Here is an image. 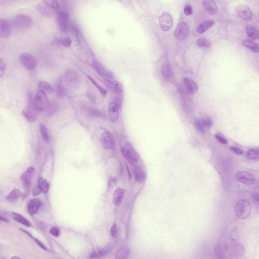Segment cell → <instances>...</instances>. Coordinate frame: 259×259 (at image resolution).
Listing matches in <instances>:
<instances>
[{"instance_id": "obj_1", "label": "cell", "mask_w": 259, "mask_h": 259, "mask_svg": "<svg viewBox=\"0 0 259 259\" xmlns=\"http://www.w3.org/2000/svg\"><path fill=\"white\" fill-rule=\"evenodd\" d=\"M28 95V103L22 111V114L28 122L32 123L36 119L38 111L36 107L34 98L33 97L32 94L29 92Z\"/></svg>"}, {"instance_id": "obj_2", "label": "cell", "mask_w": 259, "mask_h": 259, "mask_svg": "<svg viewBox=\"0 0 259 259\" xmlns=\"http://www.w3.org/2000/svg\"><path fill=\"white\" fill-rule=\"evenodd\" d=\"M235 211L238 218L241 220L247 219L251 212V206L250 202L246 199L239 200L235 205Z\"/></svg>"}, {"instance_id": "obj_3", "label": "cell", "mask_w": 259, "mask_h": 259, "mask_svg": "<svg viewBox=\"0 0 259 259\" xmlns=\"http://www.w3.org/2000/svg\"><path fill=\"white\" fill-rule=\"evenodd\" d=\"M35 103L39 111L45 112L47 110L50 103L46 92L39 90L34 98Z\"/></svg>"}, {"instance_id": "obj_4", "label": "cell", "mask_w": 259, "mask_h": 259, "mask_svg": "<svg viewBox=\"0 0 259 259\" xmlns=\"http://www.w3.org/2000/svg\"><path fill=\"white\" fill-rule=\"evenodd\" d=\"M121 152L124 156L132 164H135L139 160V154L130 143L125 144L122 148Z\"/></svg>"}, {"instance_id": "obj_5", "label": "cell", "mask_w": 259, "mask_h": 259, "mask_svg": "<svg viewBox=\"0 0 259 259\" xmlns=\"http://www.w3.org/2000/svg\"><path fill=\"white\" fill-rule=\"evenodd\" d=\"M19 59L22 65L27 70L32 71L35 68L37 64L36 60L32 54L27 53H22L19 56Z\"/></svg>"}, {"instance_id": "obj_6", "label": "cell", "mask_w": 259, "mask_h": 259, "mask_svg": "<svg viewBox=\"0 0 259 259\" xmlns=\"http://www.w3.org/2000/svg\"><path fill=\"white\" fill-rule=\"evenodd\" d=\"M235 178L238 182L247 185H252L256 181L255 178L253 175L245 171H238L235 174Z\"/></svg>"}, {"instance_id": "obj_7", "label": "cell", "mask_w": 259, "mask_h": 259, "mask_svg": "<svg viewBox=\"0 0 259 259\" xmlns=\"http://www.w3.org/2000/svg\"><path fill=\"white\" fill-rule=\"evenodd\" d=\"M159 24L161 30L163 31L169 30L172 27L173 20L171 15L168 13H163L159 18Z\"/></svg>"}, {"instance_id": "obj_8", "label": "cell", "mask_w": 259, "mask_h": 259, "mask_svg": "<svg viewBox=\"0 0 259 259\" xmlns=\"http://www.w3.org/2000/svg\"><path fill=\"white\" fill-rule=\"evenodd\" d=\"M32 23V19L29 16L25 14L18 15L14 20V24L17 28L25 29L29 28Z\"/></svg>"}, {"instance_id": "obj_9", "label": "cell", "mask_w": 259, "mask_h": 259, "mask_svg": "<svg viewBox=\"0 0 259 259\" xmlns=\"http://www.w3.org/2000/svg\"><path fill=\"white\" fill-rule=\"evenodd\" d=\"M236 12L238 16L245 20L250 21L253 18L251 10L246 5H241L239 6L236 8Z\"/></svg>"}, {"instance_id": "obj_10", "label": "cell", "mask_w": 259, "mask_h": 259, "mask_svg": "<svg viewBox=\"0 0 259 259\" xmlns=\"http://www.w3.org/2000/svg\"><path fill=\"white\" fill-rule=\"evenodd\" d=\"M189 33V28L187 24L185 22H181L178 25L175 32L176 38L179 41L184 39Z\"/></svg>"}, {"instance_id": "obj_11", "label": "cell", "mask_w": 259, "mask_h": 259, "mask_svg": "<svg viewBox=\"0 0 259 259\" xmlns=\"http://www.w3.org/2000/svg\"><path fill=\"white\" fill-rule=\"evenodd\" d=\"M92 65L98 74L101 76L104 77L107 79L113 78L114 74L112 72L106 70L100 63L96 60H94Z\"/></svg>"}, {"instance_id": "obj_12", "label": "cell", "mask_w": 259, "mask_h": 259, "mask_svg": "<svg viewBox=\"0 0 259 259\" xmlns=\"http://www.w3.org/2000/svg\"><path fill=\"white\" fill-rule=\"evenodd\" d=\"M100 140L102 146L105 149H113L115 145L113 137L109 132L105 131L101 135Z\"/></svg>"}, {"instance_id": "obj_13", "label": "cell", "mask_w": 259, "mask_h": 259, "mask_svg": "<svg viewBox=\"0 0 259 259\" xmlns=\"http://www.w3.org/2000/svg\"><path fill=\"white\" fill-rule=\"evenodd\" d=\"M104 82L106 87L114 93L117 95L123 93V87L120 82L105 79L104 80Z\"/></svg>"}, {"instance_id": "obj_14", "label": "cell", "mask_w": 259, "mask_h": 259, "mask_svg": "<svg viewBox=\"0 0 259 259\" xmlns=\"http://www.w3.org/2000/svg\"><path fill=\"white\" fill-rule=\"evenodd\" d=\"M67 82L71 86L76 87L80 83L79 77L77 73L72 70H68L65 74Z\"/></svg>"}, {"instance_id": "obj_15", "label": "cell", "mask_w": 259, "mask_h": 259, "mask_svg": "<svg viewBox=\"0 0 259 259\" xmlns=\"http://www.w3.org/2000/svg\"><path fill=\"white\" fill-rule=\"evenodd\" d=\"M57 13V21L59 28L61 30L66 31L68 28L69 15L63 11H59Z\"/></svg>"}, {"instance_id": "obj_16", "label": "cell", "mask_w": 259, "mask_h": 259, "mask_svg": "<svg viewBox=\"0 0 259 259\" xmlns=\"http://www.w3.org/2000/svg\"><path fill=\"white\" fill-rule=\"evenodd\" d=\"M119 109L118 104L115 102H112L109 104L108 114L109 118L112 122H116L117 121L118 118Z\"/></svg>"}, {"instance_id": "obj_17", "label": "cell", "mask_w": 259, "mask_h": 259, "mask_svg": "<svg viewBox=\"0 0 259 259\" xmlns=\"http://www.w3.org/2000/svg\"><path fill=\"white\" fill-rule=\"evenodd\" d=\"M183 82L186 91L188 94H194L198 90V86L193 80L187 77H185L183 79Z\"/></svg>"}, {"instance_id": "obj_18", "label": "cell", "mask_w": 259, "mask_h": 259, "mask_svg": "<svg viewBox=\"0 0 259 259\" xmlns=\"http://www.w3.org/2000/svg\"><path fill=\"white\" fill-rule=\"evenodd\" d=\"M203 6L205 10L209 13L215 14L217 12L218 8L215 2L211 0H203Z\"/></svg>"}, {"instance_id": "obj_19", "label": "cell", "mask_w": 259, "mask_h": 259, "mask_svg": "<svg viewBox=\"0 0 259 259\" xmlns=\"http://www.w3.org/2000/svg\"><path fill=\"white\" fill-rule=\"evenodd\" d=\"M124 193V190L120 188L117 187L115 190L113 195V200L115 206H118L121 204Z\"/></svg>"}, {"instance_id": "obj_20", "label": "cell", "mask_w": 259, "mask_h": 259, "mask_svg": "<svg viewBox=\"0 0 259 259\" xmlns=\"http://www.w3.org/2000/svg\"><path fill=\"white\" fill-rule=\"evenodd\" d=\"M41 205L40 200L38 199L31 200L28 205L27 209L29 213L31 215L36 213L38 211Z\"/></svg>"}, {"instance_id": "obj_21", "label": "cell", "mask_w": 259, "mask_h": 259, "mask_svg": "<svg viewBox=\"0 0 259 259\" xmlns=\"http://www.w3.org/2000/svg\"><path fill=\"white\" fill-rule=\"evenodd\" d=\"M10 30L8 21L4 19L0 20V36L4 38L8 37L10 35Z\"/></svg>"}, {"instance_id": "obj_22", "label": "cell", "mask_w": 259, "mask_h": 259, "mask_svg": "<svg viewBox=\"0 0 259 259\" xmlns=\"http://www.w3.org/2000/svg\"><path fill=\"white\" fill-rule=\"evenodd\" d=\"M35 173V170L33 167L28 168L22 174L21 179L23 183L31 182V180Z\"/></svg>"}, {"instance_id": "obj_23", "label": "cell", "mask_w": 259, "mask_h": 259, "mask_svg": "<svg viewBox=\"0 0 259 259\" xmlns=\"http://www.w3.org/2000/svg\"><path fill=\"white\" fill-rule=\"evenodd\" d=\"M214 23V21L212 19L205 20L198 26L197 29V32L200 34L203 33L212 27Z\"/></svg>"}, {"instance_id": "obj_24", "label": "cell", "mask_w": 259, "mask_h": 259, "mask_svg": "<svg viewBox=\"0 0 259 259\" xmlns=\"http://www.w3.org/2000/svg\"><path fill=\"white\" fill-rule=\"evenodd\" d=\"M242 44L244 47L254 52H257L259 51L258 45L251 39H245L243 41Z\"/></svg>"}, {"instance_id": "obj_25", "label": "cell", "mask_w": 259, "mask_h": 259, "mask_svg": "<svg viewBox=\"0 0 259 259\" xmlns=\"http://www.w3.org/2000/svg\"><path fill=\"white\" fill-rule=\"evenodd\" d=\"M51 8L44 2L38 4L36 6L37 10L43 15L46 16H50L51 14Z\"/></svg>"}, {"instance_id": "obj_26", "label": "cell", "mask_w": 259, "mask_h": 259, "mask_svg": "<svg viewBox=\"0 0 259 259\" xmlns=\"http://www.w3.org/2000/svg\"><path fill=\"white\" fill-rule=\"evenodd\" d=\"M245 29L247 35L249 38L254 40L258 38V31L257 29L251 26H247Z\"/></svg>"}, {"instance_id": "obj_27", "label": "cell", "mask_w": 259, "mask_h": 259, "mask_svg": "<svg viewBox=\"0 0 259 259\" xmlns=\"http://www.w3.org/2000/svg\"><path fill=\"white\" fill-rule=\"evenodd\" d=\"M130 250L126 246L123 247L119 249L115 254V258L116 259H125L129 256Z\"/></svg>"}, {"instance_id": "obj_28", "label": "cell", "mask_w": 259, "mask_h": 259, "mask_svg": "<svg viewBox=\"0 0 259 259\" xmlns=\"http://www.w3.org/2000/svg\"><path fill=\"white\" fill-rule=\"evenodd\" d=\"M134 176L136 180L138 182H141L145 179V174L142 169L139 167H136L134 171Z\"/></svg>"}, {"instance_id": "obj_29", "label": "cell", "mask_w": 259, "mask_h": 259, "mask_svg": "<svg viewBox=\"0 0 259 259\" xmlns=\"http://www.w3.org/2000/svg\"><path fill=\"white\" fill-rule=\"evenodd\" d=\"M246 158L248 160H254L259 158V151L257 149H250L247 150L245 154Z\"/></svg>"}, {"instance_id": "obj_30", "label": "cell", "mask_w": 259, "mask_h": 259, "mask_svg": "<svg viewBox=\"0 0 259 259\" xmlns=\"http://www.w3.org/2000/svg\"><path fill=\"white\" fill-rule=\"evenodd\" d=\"M161 70L162 75L164 78L168 80L171 79L172 76V72L168 64H165L162 65Z\"/></svg>"}, {"instance_id": "obj_31", "label": "cell", "mask_w": 259, "mask_h": 259, "mask_svg": "<svg viewBox=\"0 0 259 259\" xmlns=\"http://www.w3.org/2000/svg\"><path fill=\"white\" fill-rule=\"evenodd\" d=\"M39 128L44 142L48 144L49 142V138L47 128L44 124L41 123L39 124Z\"/></svg>"}, {"instance_id": "obj_32", "label": "cell", "mask_w": 259, "mask_h": 259, "mask_svg": "<svg viewBox=\"0 0 259 259\" xmlns=\"http://www.w3.org/2000/svg\"><path fill=\"white\" fill-rule=\"evenodd\" d=\"M12 213L15 215L13 218L16 221L27 226H30L31 224L30 222L22 215L14 212H12Z\"/></svg>"}, {"instance_id": "obj_33", "label": "cell", "mask_w": 259, "mask_h": 259, "mask_svg": "<svg viewBox=\"0 0 259 259\" xmlns=\"http://www.w3.org/2000/svg\"><path fill=\"white\" fill-rule=\"evenodd\" d=\"M38 87L39 90L45 92L51 93L53 92V89L50 84L47 82L41 81L39 82Z\"/></svg>"}, {"instance_id": "obj_34", "label": "cell", "mask_w": 259, "mask_h": 259, "mask_svg": "<svg viewBox=\"0 0 259 259\" xmlns=\"http://www.w3.org/2000/svg\"><path fill=\"white\" fill-rule=\"evenodd\" d=\"M38 185L41 191L43 193H46L49 189L50 186L49 184L46 180L42 177H40L38 179Z\"/></svg>"}, {"instance_id": "obj_35", "label": "cell", "mask_w": 259, "mask_h": 259, "mask_svg": "<svg viewBox=\"0 0 259 259\" xmlns=\"http://www.w3.org/2000/svg\"><path fill=\"white\" fill-rule=\"evenodd\" d=\"M20 192L18 189H15L12 190L7 196V199L9 201L15 200L19 197Z\"/></svg>"}, {"instance_id": "obj_36", "label": "cell", "mask_w": 259, "mask_h": 259, "mask_svg": "<svg viewBox=\"0 0 259 259\" xmlns=\"http://www.w3.org/2000/svg\"><path fill=\"white\" fill-rule=\"evenodd\" d=\"M197 44L200 47L207 48H210L211 45L210 41L208 39L204 37L198 39L197 40Z\"/></svg>"}, {"instance_id": "obj_37", "label": "cell", "mask_w": 259, "mask_h": 259, "mask_svg": "<svg viewBox=\"0 0 259 259\" xmlns=\"http://www.w3.org/2000/svg\"><path fill=\"white\" fill-rule=\"evenodd\" d=\"M87 76L91 82L99 90L103 96V97H105L107 94V91L105 89L102 88L90 76L87 75Z\"/></svg>"}, {"instance_id": "obj_38", "label": "cell", "mask_w": 259, "mask_h": 259, "mask_svg": "<svg viewBox=\"0 0 259 259\" xmlns=\"http://www.w3.org/2000/svg\"><path fill=\"white\" fill-rule=\"evenodd\" d=\"M58 43H60L63 46L68 47L71 45L72 41L69 38L66 37L60 40H55L52 42L53 44H55Z\"/></svg>"}, {"instance_id": "obj_39", "label": "cell", "mask_w": 259, "mask_h": 259, "mask_svg": "<svg viewBox=\"0 0 259 259\" xmlns=\"http://www.w3.org/2000/svg\"><path fill=\"white\" fill-rule=\"evenodd\" d=\"M112 248V246L111 244H109L105 247L100 250L98 252L97 255V256L98 254L99 255L102 256L105 255L111 250Z\"/></svg>"}, {"instance_id": "obj_40", "label": "cell", "mask_w": 259, "mask_h": 259, "mask_svg": "<svg viewBox=\"0 0 259 259\" xmlns=\"http://www.w3.org/2000/svg\"><path fill=\"white\" fill-rule=\"evenodd\" d=\"M89 113L91 116L94 117H100L103 115L102 112L100 110L95 109H90Z\"/></svg>"}, {"instance_id": "obj_41", "label": "cell", "mask_w": 259, "mask_h": 259, "mask_svg": "<svg viewBox=\"0 0 259 259\" xmlns=\"http://www.w3.org/2000/svg\"><path fill=\"white\" fill-rule=\"evenodd\" d=\"M124 96L123 93L118 94L115 99V101L118 105L119 109L121 107L122 104L123 99Z\"/></svg>"}, {"instance_id": "obj_42", "label": "cell", "mask_w": 259, "mask_h": 259, "mask_svg": "<svg viewBox=\"0 0 259 259\" xmlns=\"http://www.w3.org/2000/svg\"><path fill=\"white\" fill-rule=\"evenodd\" d=\"M6 69V63L4 60L1 58H0V76L2 77L5 72Z\"/></svg>"}, {"instance_id": "obj_43", "label": "cell", "mask_w": 259, "mask_h": 259, "mask_svg": "<svg viewBox=\"0 0 259 259\" xmlns=\"http://www.w3.org/2000/svg\"><path fill=\"white\" fill-rule=\"evenodd\" d=\"M62 86L61 83L58 82L56 86L57 94L58 96H62L64 93L63 88Z\"/></svg>"}, {"instance_id": "obj_44", "label": "cell", "mask_w": 259, "mask_h": 259, "mask_svg": "<svg viewBox=\"0 0 259 259\" xmlns=\"http://www.w3.org/2000/svg\"><path fill=\"white\" fill-rule=\"evenodd\" d=\"M184 12L185 15L189 16L192 13V9L190 6L188 5H186L184 7Z\"/></svg>"}, {"instance_id": "obj_45", "label": "cell", "mask_w": 259, "mask_h": 259, "mask_svg": "<svg viewBox=\"0 0 259 259\" xmlns=\"http://www.w3.org/2000/svg\"><path fill=\"white\" fill-rule=\"evenodd\" d=\"M117 233V229L116 224L114 223L112 225L110 230L111 236L113 238L116 237Z\"/></svg>"}, {"instance_id": "obj_46", "label": "cell", "mask_w": 259, "mask_h": 259, "mask_svg": "<svg viewBox=\"0 0 259 259\" xmlns=\"http://www.w3.org/2000/svg\"><path fill=\"white\" fill-rule=\"evenodd\" d=\"M236 228H234L230 233V238L233 241L236 240L238 238V234Z\"/></svg>"}, {"instance_id": "obj_47", "label": "cell", "mask_w": 259, "mask_h": 259, "mask_svg": "<svg viewBox=\"0 0 259 259\" xmlns=\"http://www.w3.org/2000/svg\"><path fill=\"white\" fill-rule=\"evenodd\" d=\"M41 191L38 184L33 189L32 195L33 197H36L39 195Z\"/></svg>"}, {"instance_id": "obj_48", "label": "cell", "mask_w": 259, "mask_h": 259, "mask_svg": "<svg viewBox=\"0 0 259 259\" xmlns=\"http://www.w3.org/2000/svg\"><path fill=\"white\" fill-rule=\"evenodd\" d=\"M57 105L54 102L50 103L49 106L47 110L49 113L50 114H52L57 109Z\"/></svg>"}, {"instance_id": "obj_49", "label": "cell", "mask_w": 259, "mask_h": 259, "mask_svg": "<svg viewBox=\"0 0 259 259\" xmlns=\"http://www.w3.org/2000/svg\"><path fill=\"white\" fill-rule=\"evenodd\" d=\"M202 123L204 126L208 127H210L212 124V122L211 120L208 117L202 119Z\"/></svg>"}, {"instance_id": "obj_50", "label": "cell", "mask_w": 259, "mask_h": 259, "mask_svg": "<svg viewBox=\"0 0 259 259\" xmlns=\"http://www.w3.org/2000/svg\"><path fill=\"white\" fill-rule=\"evenodd\" d=\"M194 124L196 128L199 131L202 133H204V130L200 122L198 120H195Z\"/></svg>"}, {"instance_id": "obj_51", "label": "cell", "mask_w": 259, "mask_h": 259, "mask_svg": "<svg viewBox=\"0 0 259 259\" xmlns=\"http://www.w3.org/2000/svg\"><path fill=\"white\" fill-rule=\"evenodd\" d=\"M50 233L55 237L58 236L59 234V232L58 229L56 227H52L50 231Z\"/></svg>"}, {"instance_id": "obj_52", "label": "cell", "mask_w": 259, "mask_h": 259, "mask_svg": "<svg viewBox=\"0 0 259 259\" xmlns=\"http://www.w3.org/2000/svg\"><path fill=\"white\" fill-rule=\"evenodd\" d=\"M230 149L233 152L237 154L241 155L243 154L244 153V151L241 149L234 147H229Z\"/></svg>"}, {"instance_id": "obj_53", "label": "cell", "mask_w": 259, "mask_h": 259, "mask_svg": "<svg viewBox=\"0 0 259 259\" xmlns=\"http://www.w3.org/2000/svg\"><path fill=\"white\" fill-rule=\"evenodd\" d=\"M117 181L114 178H110L109 180L108 183V186L110 189L113 188L116 183Z\"/></svg>"}, {"instance_id": "obj_54", "label": "cell", "mask_w": 259, "mask_h": 259, "mask_svg": "<svg viewBox=\"0 0 259 259\" xmlns=\"http://www.w3.org/2000/svg\"><path fill=\"white\" fill-rule=\"evenodd\" d=\"M215 137L222 144H226L227 143V141L222 136L216 134L215 135Z\"/></svg>"}, {"instance_id": "obj_55", "label": "cell", "mask_w": 259, "mask_h": 259, "mask_svg": "<svg viewBox=\"0 0 259 259\" xmlns=\"http://www.w3.org/2000/svg\"><path fill=\"white\" fill-rule=\"evenodd\" d=\"M251 196L253 200L256 202H258L259 196L258 193L256 192H252L251 193Z\"/></svg>"}, {"instance_id": "obj_56", "label": "cell", "mask_w": 259, "mask_h": 259, "mask_svg": "<svg viewBox=\"0 0 259 259\" xmlns=\"http://www.w3.org/2000/svg\"><path fill=\"white\" fill-rule=\"evenodd\" d=\"M87 96L90 101L93 104H95L96 103V99L93 95L90 93H88L87 94Z\"/></svg>"}, {"instance_id": "obj_57", "label": "cell", "mask_w": 259, "mask_h": 259, "mask_svg": "<svg viewBox=\"0 0 259 259\" xmlns=\"http://www.w3.org/2000/svg\"><path fill=\"white\" fill-rule=\"evenodd\" d=\"M34 240L38 245L42 249L46 250H47V248L46 246L39 240L36 238H34Z\"/></svg>"}, {"instance_id": "obj_58", "label": "cell", "mask_w": 259, "mask_h": 259, "mask_svg": "<svg viewBox=\"0 0 259 259\" xmlns=\"http://www.w3.org/2000/svg\"><path fill=\"white\" fill-rule=\"evenodd\" d=\"M20 229L21 231H23L24 232H25V233H26L27 234H28V235H29L32 238V239H34V237L31 234L28 232V231H27L26 230H25L23 229V228H20Z\"/></svg>"}, {"instance_id": "obj_59", "label": "cell", "mask_w": 259, "mask_h": 259, "mask_svg": "<svg viewBox=\"0 0 259 259\" xmlns=\"http://www.w3.org/2000/svg\"><path fill=\"white\" fill-rule=\"evenodd\" d=\"M0 219L2 221L6 222H9V220L8 219L2 216H0Z\"/></svg>"}, {"instance_id": "obj_60", "label": "cell", "mask_w": 259, "mask_h": 259, "mask_svg": "<svg viewBox=\"0 0 259 259\" xmlns=\"http://www.w3.org/2000/svg\"><path fill=\"white\" fill-rule=\"evenodd\" d=\"M126 169H127V172H128V175L129 179V180H131V178H132L131 175V173H130V171H129V168H128V165H127V164L126 163Z\"/></svg>"}, {"instance_id": "obj_61", "label": "cell", "mask_w": 259, "mask_h": 259, "mask_svg": "<svg viewBox=\"0 0 259 259\" xmlns=\"http://www.w3.org/2000/svg\"><path fill=\"white\" fill-rule=\"evenodd\" d=\"M11 258V259H20V258H19V257H18L17 256H14L12 257Z\"/></svg>"}]
</instances>
